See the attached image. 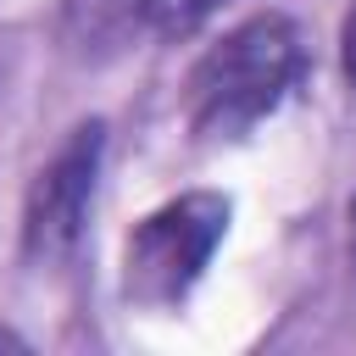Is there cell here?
I'll use <instances>...</instances> for the list:
<instances>
[{
  "label": "cell",
  "mask_w": 356,
  "mask_h": 356,
  "mask_svg": "<svg viewBox=\"0 0 356 356\" xmlns=\"http://www.w3.org/2000/svg\"><path fill=\"white\" fill-rule=\"evenodd\" d=\"M134 28H145L139 0H67V17H61L67 44H72V50H83V56L117 50Z\"/></svg>",
  "instance_id": "cell-4"
},
{
  "label": "cell",
  "mask_w": 356,
  "mask_h": 356,
  "mask_svg": "<svg viewBox=\"0 0 356 356\" xmlns=\"http://www.w3.org/2000/svg\"><path fill=\"white\" fill-rule=\"evenodd\" d=\"M300 72V28L284 11H256L211 39L189 67V128L200 139H239L295 95Z\"/></svg>",
  "instance_id": "cell-1"
},
{
  "label": "cell",
  "mask_w": 356,
  "mask_h": 356,
  "mask_svg": "<svg viewBox=\"0 0 356 356\" xmlns=\"http://www.w3.org/2000/svg\"><path fill=\"white\" fill-rule=\"evenodd\" d=\"M339 67H345V83L356 89V0L345 6V22H339Z\"/></svg>",
  "instance_id": "cell-6"
},
{
  "label": "cell",
  "mask_w": 356,
  "mask_h": 356,
  "mask_svg": "<svg viewBox=\"0 0 356 356\" xmlns=\"http://www.w3.org/2000/svg\"><path fill=\"white\" fill-rule=\"evenodd\" d=\"M100 156H106V122L89 117L33 172V184L22 195V250H28V261H61V256H72V245L83 239L89 206H95Z\"/></svg>",
  "instance_id": "cell-3"
},
{
  "label": "cell",
  "mask_w": 356,
  "mask_h": 356,
  "mask_svg": "<svg viewBox=\"0 0 356 356\" xmlns=\"http://www.w3.org/2000/svg\"><path fill=\"white\" fill-rule=\"evenodd\" d=\"M345 217H350V267H356V189H350V206H345Z\"/></svg>",
  "instance_id": "cell-7"
},
{
  "label": "cell",
  "mask_w": 356,
  "mask_h": 356,
  "mask_svg": "<svg viewBox=\"0 0 356 356\" xmlns=\"http://www.w3.org/2000/svg\"><path fill=\"white\" fill-rule=\"evenodd\" d=\"M228 217L234 206L217 189H189L156 206L150 217H139L122 245V295L134 306H178L211 267Z\"/></svg>",
  "instance_id": "cell-2"
},
{
  "label": "cell",
  "mask_w": 356,
  "mask_h": 356,
  "mask_svg": "<svg viewBox=\"0 0 356 356\" xmlns=\"http://www.w3.org/2000/svg\"><path fill=\"white\" fill-rule=\"evenodd\" d=\"M222 6H228V0H139L145 33H156V39H184V33H195L200 22H211Z\"/></svg>",
  "instance_id": "cell-5"
}]
</instances>
